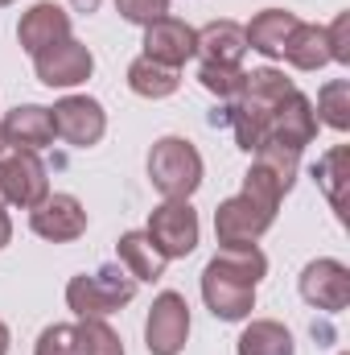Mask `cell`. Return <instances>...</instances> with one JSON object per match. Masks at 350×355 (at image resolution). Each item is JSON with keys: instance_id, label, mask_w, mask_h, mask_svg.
I'll list each match as a JSON object with an SVG mask.
<instances>
[{"instance_id": "obj_1", "label": "cell", "mask_w": 350, "mask_h": 355, "mask_svg": "<svg viewBox=\"0 0 350 355\" xmlns=\"http://www.w3.org/2000/svg\"><path fill=\"white\" fill-rule=\"evenodd\" d=\"M268 272V257L256 244L219 248L202 268V302L219 322H243L256 310V285Z\"/></svg>"}, {"instance_id": "obj_2", "label": "cell", "mask_w": 350, "mask_h": 355, "mask_svg": "<svg viewBox=\"0 0 350 355\" xmlns=\"http://www.w3.org/2000/svg\"><path fill=\"white\" fill-rule=\"evenodd\" d=\"M293 79H284V71H276V67H260V71H248L243 75V87L239 95L227 103V124H231V132H235V145L243 149V153H256L264 145V137H268V120H272V112L293 95Z\"/></svg>"}, {"instance_id": "obj_3", "label": "cell", "mask_w": 350, "mask_h": 355, "mask_svg": "<svg viewBox=\"0 0 350 355\" xmlns=\"http://www.w3.org/2000/svg\"><path fill=\"white\" fill-rule=\"evenodd\" d=\"M132 297H136V281L120 265H103L66 281V306L75 310V318H107L124 310Z\"/></svg>"}, {"instance_id": "obj_4", "label": "cell", "mask_w": 350, "mask_h": 355, "mask_svg": "<svg viewBox=\"0 0 350 355\" xmlns=\"http://www.w3.org/2000/svg\"><path fill=\"white\" fill-rule=\"evenodd\" d=\"M202 153L185 137H161L149 149V182L161 198H190L202 186Z\"/></svg>"}, {"instance_id": "obj_5", "label": "cell", "mask_w": 350, "mask_h": 355, "mask_svg": "<svg viewBox=\"0 0 350 355\" xmlns=\"http://www.w3.org/2000/svg\"><path fill=\"white\" fill-rule=\"evenodd\" d=\"M272 223H276V207H268V202L239 190L235 198L219 202V211H214V240H219V248H248Z\"/></svg>"}, {"instance_id": "obj_6", "label": "cell", "mask_w": 350, "mask_h": 355, "mask_svg": "<svg viewBox=\"0 0 350 355\" xmlns=\"http://www.w3.org/2000/svg\"><path fill=\"white\" fill-rule=\"evenodd\" d=\"M145 232H149V240L157 244V252L165 261H181L198 248L202 223H198V211L190 207V198H165L161 207H153Z\"/></svg>"}, {"instance_id": "obj_7", "label": "cell", "mask_w": 350, "mask_h": 355, "mask_svg": "<svg viewBox=\"0 0 350 355\" xmlns=\"http://www.w3.org/2000/svg\"><path fill=\"white\" fill-rule=\"evenodd\" d=\"M185 339H190V302L177 289L157 293L153 306H149V318H145V347H149V355H181Z\"/></svg>"}, {"instance_id": "obj_8", "label": "cell", "mask_w": 350, "mask_h": 355, "mask_svg": "<svg viewBox=\"0 0 350 355\" xmlns=\"http://www.w3.org/2000/svg\"><path fill=\"white\" fill-rule=\"evenodd\" d=\"M50 120H54V137H62L66 145L75 149H91L103 141L107 132V112L99 99L91 95H62L54 107H50Z\"/></svg>"}, {"instance_id": "obj_9", "label": "cell", "mask_w": 350, "mask_h": 355, "mask_svg": "<svg viewBox=\"0 0 350 355\" xmlns=\"http://www.w3.org/2000/svg\"><path fill=\"white\" fill-rule=\"evenodd\" d=\"M301 297L313 306V310H326V314H342L350 306V268L334 257H317L301 268Z\"/></svg>"}, {"instance_id": "obj_10", "label": "cell", "mask_w": 350, "mask_h": 355, "mask_svg": "<svg viewBox=\"0 0 350 355\" xmlns=\"http://www.w3.org/2000/svg\"><path fill=\"white\" fill-rule=\"evenodd\" d=\"M33 71H37V83L66 91V87L87 83L91 71H95V58H91V50L79 37H66V42L46 46L42 54H33Z\"/></svg>"}, {"instance_id": "obj_11", "label": "cell", "mask_w": 350, "mask_h": 355, "mask_svg": "<svg viewBox=\"0 0 350 355\" xmlns=\"http://www.w3.org/2000/svg\"><path fill=\"white\" fill-rule=\"evenodd\" d=\"M0 182H4V202L21 207V211H33L46 194H50V178L37 153H25V149H8V157L0 162Z\"/></svg>"}, {"instance_id": "obj_12", "label": "cell", "mask_w": 350, "mask_h": 355, "mask_svg": "<svg viewBox=\"0 0 350 355\" xmlns=\"http://www.w3.org/2000/svg\"><path fill=\"white\" fill-rule=\"evenodd\" d=\"M29 227H33V236L50 240V244H71L87 232V211L75 194H46L29 211Z\"/></svg>"}, {"instance_id": "obj_13", "label": "cell", "mask_w": 350, "mask_h": 355, "mask_svg": "<svg viewBox=\"0 0 350 355\" xmlns=\"http://www.w3.org/2000/svg\"><path fill=\"white\" fill-rule=\"evenodd\" d=\"M198 54V29L177 21V17H161L153 25H145V58L181 71L190 58Z\"/></svg>"}, {"instance_id": "obj_14", "label": "cell", "mask_w": 350, "mask_h": 355, "mask_svg": "<svg viewBox=\"0 0 350 355\" xmlns=\"http://www.w3.org/2000/svg\"><path fill=\"white\" fill-rule=\"evenodd\" d=\"M313 137H317L313 99H309V95H301V91H293V95L272 112V120H268V137H264V141H276V145H284V149L301 153L305 145H313Z\"/></svg>"}, {"instance_id": "obj_15", "label": "cell", "mask_w": 350, "mask_h": 355, "mask_svg": "<svg viewBox=\"0 0 350 355\" xmlns=\"http://www.w3.org/2000/svg\"><path fill=\"white\" fill-rule=\"evenodd\" d=\"M0 141H4V149H25V153H37L46 145H54L50 107H42V103H17L0 120Z\"/></svg>"}, {"instance_id": "obj_16", "label": "cell", "mask_w": 350, "mask_h": 355, "mask_svg": "<svg viewBox=\"0 0 350 355\" xmlns=\"http://www.w3.org/2000/svg\"><path fill=\"white\" fill-rule=\"evenodd\" d=\"M71 37V12L66 8H58L54 0H42V4H33L25 17H21V25H17V42H21V50L33 58V54H42L46 46H58V42H66Z\"/></svg>"}, {"instance_id": "obj_17", "label": "cell", "mask_w": 350, "mask_h": 355, "mask_svg": "<svg viewBox=\"0 0 350 355\" xmlns=\"http://www.w3.org/2000/svg\"><path fill=\"white\" fill-rule=\"evenodd\" d=\"M248 54V33L235 21H210L198 29V58L214 67H239Z\"/></svg>"}, {"instance_id": "obj_18", "label": "cell", "mask_w": 350, "mask_h": 355, "mask_svg": "<svg viewBox=\"0 0 350 355\" xmlns=\"http://www.w3.org/2000/svg\"><path fill=\"white\" fill-rule=\"evenodd\" d=\"M116 257H120V268L140 285V281H161L165 277V257L157 252V244L149 240V232H124L116 240Z\"/></svg>"}, {"instance_id": "obj_19", "label": "cell", "mask_w": 350, "mask_h": 355, "mask_svg": "<svg viewBox=\"0 0 350 355\" xmlns=\"http://www.w3.org/2000/svg\"><path fill=\"white\" fill-rule=\"evenodd\" d=\"M297 25H301V21H297L288 8H264V12L252 17V25H243L248 50H256L264 58H280V54H284V42L293 37Z\"/></svg>"}, {"instance_id": "obj_20", "label": "cell", "mask_w": 350, "mask_h": 355, "mask_svg": "<svg viewBox=\"0 0 350 355\" xmlns=\"http://www.w3.org/2000/svg\"><path fill=\"white\" fill-rule=\"evenodd\" d=\"M235 355H297V339L276 318H252L235 343Z\"/></svg>"}, {"instance_id": "obj_21", "label": "cell", "mask_w": 350, "mask_h": 355, "mask_svg": "<svg viewBox=\"0 0 350 355\" xmlns=\"http://www.w3.org/2000/svg\"><path fill=\"white\" fill-rule=\"evenodd\" d=\"M280 58H288V67H297V71H322V67H330V42H326V25H297L293 29V37L284 42V54Z\"/></svg>"}, {"instance_id": "obj_22", "label": "cell", "mask_w": 350, "mask_h": 355, "mask_svg": "<svg viewBox=\"0 0 350 355\" xmlns=\"http://www.w3.org/2000/svg\"><path fill=\"white\" fill-rule=\"evenodd\" d=\"M128 87L136 91L140 99H169L181 87V75H177L174 67H161V62H153V58L140 54L128 67Z\"/></svg>"}, {"instance_id": "obj_23", "label": "cell", "mask_w": 350, "mask_h": 355, "mask_svg": "<svg viewBox=\"0 0 350 355\" xmlns=\"http://www.w3.org/2000/svg\"><path fill=\"white\" fill-rule=\"evenodd\" d=\"M313 178H317V186L326 190L330 207H334L338 215H347V178H350V149L347 145H334L330 153H322L317 166H313Z\"/></svg>"}, {"instance_id": "obj_24", "label": "cell", "mask_w": 350, "mask_h": 355, "mask_svg": "<svg viewBox=\"0 0 350 355\" xmlns=\"http://www.w3.org/2000/svg\"><path fill=\"white\" fill-rule=\"evenodd\" d=\"M252 157H256L252 166H256L260 174L272 178V182H276L284 194L293 190V182H297V170H301V153H293V149H284V145H276V141H264V145L256 149V153H252Z\"/></svg>"}, {"instance_id": "obj_25", "label": "cell", "mask_w": 350, "mask_h": 355, "mask_svg": "<svg viewBox=\"0 0 350 355\" xmlns=\"http://www.w3.org/2000/svg\"><path fill=\"white\" fill-rule=\"evenodd\" d=\"M75 355H124V339L107 327V318L75 322Z\"/></svg>"}, {"instance_id": "obj_26", "label": "cell", "mask_w": 350, "mask_h": 355, "mask_svg": "<svg viewBox=\"0 0 350 355\" xmlns=\"http://www.w3.org/2000/svg\"><path fill=\"white\" fill-rule=\"evenodd\" d=\"M317 120H326L334 132L350 128V79H330L326 87L317 91Z\"/></svg>"}, {"instance_id": "obj_27", "label": "cell", "mask_w": 350, "mask_h": 355, "mask_svg": "<svg viewBox=\"0 0 350 355\" xmlns=\"http://www.w3.org/2000/svg\"><path fill=\"white\" fill-rule=\"evenodd\" d=\"M243 67H214V62H202L198 67V83L210 91V95H219L223 103H231L235 95H239V87H243Z\"/></svg>"}, {"instance_id": "obj_28", "label": "cell", "mask_w": 350, "mask_h": 355, "mask_svg": "<svg viewBox=\"0 0 350 355\" xmlns=\"http://www.w3.org/2000/svg\"><path fill=\"white\" fill-rule=\"evenodd\" d=\"M33 355H75V327L71 322H54L37 335Z\"/></svg>"}, {"instance_id": "obj_29", "label": "cell", "mask_w": 350, "mask_h": 355, "mask_svg": "<svg viewBox=\"0 0 350 355\" xmlns=\"http://www.w3.org/2000/svg\"><path fill=\"white\" fill-rule=\"evenodd\" d=\"M116 12L132 25H153L169 17V0H116Z\"/></svg>"}, {"instance_id": "obj_30", "label": "cell", "mask_w": 350, "mask_h": 355, "mask_svg": "<svg viewBox=\"0 0 350 355\" xmlns=\"http://www.w3.org/2000/svg\"><path fill=\"white\" fill-rule=\"evenodd\" d=\"M326 42H330V62H350V12H338L334 25H326Z\"/></svg>"}, {"instance_id": "obj_31", "label": "cell", "mask_w": 350, "mask_h": 355, "mask_svg": "<svg viewBox=\"0 0 350 355\" xmlns=\"http://www.w3.org/2000/svg\"><path fill=\"white\" fill-rule=\"evenodd\" d=\"M8 240H12V219H8V211L0 207V248H8Z\"/></svg>"}, {"instance_id": "obj_32", "label": "cell", "mask_w": 350, "mask_h": 355, "mask_svg": "<svg viewBox=\"0 0 350 355\" xmlns=\"http://www.w3.org/2000/svg\"><path fill=\"white\" fill-rule=\"evenodd\" d=\"M71 4H75V8H79V12H95V8H99V4H103V0H71Z\"/></svg>"}, {"instance_id": "obj_33", "label": "cell", "mask_w": 350, "mask_h": 355, "mask_svg": "<svg viewBox=\"0 0 350 355\" xmlns=\"http://www.w3.org/2000/svg\"><path fill=\"white\" fill-rule=\"evenodd\" d=\"M8 343H12V339H8V327L0 322V355H8Z\"/></svg>"}, {"instance_id": "obj_34", "label": "cell", "mask_w": 350, "mask_h": 355, "mask_svg": "<svg viewBox=\"0 0 350 355\" xmlns=\"http://www.w3.org/2000/svg\"><path fill=\"white\" fill-rule=\"evenodd\" d=\"M0 207H4V182H0Z\"/></svg>"}, {"instance_id": "obj_35", "label": "cell", "mask_w": 350, "mask_h": 355, "mask_svg": "<svg viewBox=\"0 0 350 355\" xmlns=\"http://www.w3.org/2000/svg\"><path fill=\"white\" fill-rule=\"evenodd\" d=\"M4 4H12V0H0V8H4Z\"/></svg>"}, {"instance_id": "obj_36", "label": "cell", "mask_w": 350, "mask_h": 355, "mask_svg": "<svg viewBox=\"0 0 350 355\" xmlns=\"http://www.w3.org/2000/svg\"><path fill=\"white\" fill-rule=\"evenodd\" d=\"M0 149H4V141H0Z\"/></svg>"}]
</instances>
